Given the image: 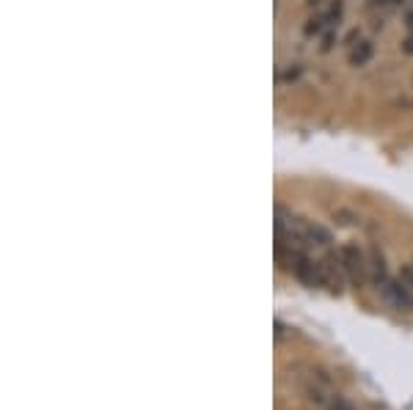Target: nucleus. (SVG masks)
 I'll return each mask as SVG.
<instances>
[{
  "label": "nucleus",
  "instance_id": "obj_1",
  "mask_svg": "<svg viewBox=\"0 0 413 410\" xmlns=\"http://www.w3.org/2000/svg\"><path fill=\"white\" fill-rule=\"evenodd\" d=\"M339 256H342V265H345L347 281H350V284H356V286H364V284L369 281V259H367V254H364L358 245L347 242V245H342Z\"/></svg>",
  "mask_w": 413,
  "mask_h": 410
},
{
  "label": "nucleus",
  "instance_id": "obj_2",
  "mask_svg": "<svg viewBox=\"0 0 413 410\" xmlns=\"http://www.w3.org/2000/svg\"><path fill=\"white\" fill-rule=\"evenodd\" d=\"M377 292H380V298L391 309H397V312H413V289L403 278H389Z\"/></svg>",
  "mask_w": 413,
  "mask_h": 410
},
{
  "label": "nucleus",
  "instance_id": "obj_3",
  "mask_svg": "<svg viewBox=\"0 0 413 410\" xmlns=\"http://www.w3.org/2000/svg\"><path fill=\"white\" fill-rule=\"evenodd\" d=\"M367 259H369V281L380 289L386 281H389V268H386V259H383V254L377 251V248H372L367 254Z\"/></svg>",
  "mask_w": 413,
  "mask_h": 410
},
{
  "label": "nucleus",
  "instance_id": "obj_4",
  "mask_svg": "<svg viewBox=\"0 0 413 410\" xmlns=\"http://www.w3.org/2000/svg\"><path fill=\"white\" fill-rule=\"evenodd\" d=\"M303 237H306V242H312V245H331V234L325 231L322 226H317V224H306L303 221Z\"/></svg>",
  "mask_w": 413,
  "mask_h": 410
},
{
  "label": "nucleus",
  "instance_id": "obj_5",
  "mask_svg": "<svg viewBox=\"0 0 413 410\" xmlns=\"http://www.w3.org/2000/svg\"><path fill=\"white\" fill-rule=\"evenodd\" d=\"M369 58H372V42H358V45H353L350 55H347L350 66H364Z\"/></svg>",
  "mask_w": 413,
  "mask_h": 410
},
{
  "label": "nucleus",
  "instance_id": "obj_6",
  "mask_svg": "<svg viewBox=\"0 0 413 410\" xmlns=\"http://www.w3.org/2000/svg\"><path fill=\"white\" fill-rule=\"evenodd\" d=\"M284 330H287V328H284V322H281V319H275V342H281V339H284Z\"/></svg>",
  "mask_w": 413,
  "mask_h": 410
},
{
  "label": "nucleus",
  "instance_id": "obj_7",
  "mask_svg": "<svg viewBox=\"0 0 413 410\" xmlns=\"http://www.w3.org/2000/svg\"><path fill=\"white\" fill-rule=\"evenodd\" d=\"M403 52L413 55V36H408V39H405V45H403Z\"/></svg>",
  "mask_w": 413,
  "mask_h": 410
}]
</instances>
